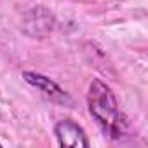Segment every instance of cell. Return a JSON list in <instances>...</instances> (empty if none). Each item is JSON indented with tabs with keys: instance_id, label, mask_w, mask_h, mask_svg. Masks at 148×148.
Segmentation results:
<instances>
[{
	"instance_id": "obj_2",
	"label": "cell",
	"mask_w": 148,
	"mask_h": 148,
	"mask_svg": "<svg viewBox=\"0 0 148 148\" xmlns=\"http://www.w3.org/2000/svg\"><path fill=\"white\" fill-rule=\"evenodd\" d=\"M23 79L32 87H35L45 99H49L51 103L63 105V106H71L73 105V99L70 98V94L59 84H56L54 80H51L49 77L42 75V73H37V71H23Z\"/></svg>"
},
{
	"instance_id": "obj_3",
	"label": "cell",
	"mask_w": 148,
	"mask_h": 148,
	"mask_svg": "<svg viewBox=\"0 0 148 148\" xmlns=\"http://www.w3.org/2000/svg\"><path fill=\"white\" fill-rule=\"evenodd\" d=\"M54 134L59 146H71V148H87L91 145L84 127L71 119L59 120L54 125Z\"/></svg>"
},
{
	"instance_id": "obj_1",
	"label": "cell",
	"mask_w": 148,
	"mask_h": 148,
	"mask_svg": "<svg viewBox=\"0 0 148 148\" xmlns=\"http://www.w3.org/2000/svg\"><path fill=\"white\" fill-rule=\"evenodd\" d=\"M87 108L106 138L120 139L124 134H127V120L119 106V101L112 87L101 79H92L89 84Z\"/></svg>"
},
{
	"instance_id": "obj_4",
	"label": "cell",
	"mask_w": 148,
	"mask_h": 148,
	"mask_svg": "<svg viewBox=\"0 0 148 148\" xmlns=\"http://www.w3.org/2000/svg\"><path fill=\"white\" fill-rule=\"evenodd\" d=\"M0 146H2V143H0Z\"/></svg>"
}]
</instances>
